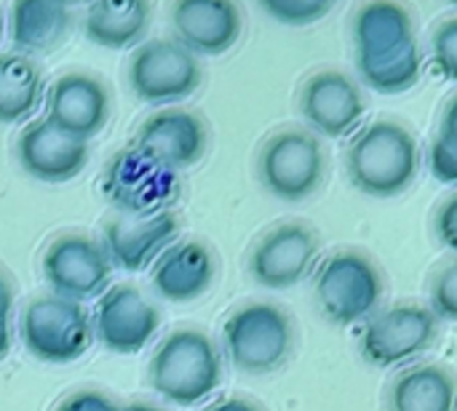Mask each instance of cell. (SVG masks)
Returning a JSON list of instances; mask_svg holds the SVG:
<instances>
[{
  "label": "cell",
  "instance_id": "cell-20",
  "mask_svg": "<svg viewBox=\"0 0 457 411\" xmlns=\"http://www.w3.org/2000/svg\"><path fill=\"white\" fill-rule=\"evenodd\" d=\"M217 257L204 241H177L150 270V284L166 302H195L217 281Z\"/></svg>",
  "mask_w": 457,
  "mask_h": 411
},
{
  "label": "cell",
  "instance_id": "cell-7",
  "mask_svg": "<svg viewBox=\"0 0 457 411\" xmlns=\"http://www.w3.org/2000/svg\"><path fill=\"white\" fill-rule=\"evenodd\" d=\"M19 334L27 353L43 364L80 361L94 345V326L86 308L54 294L27 302L19 318Z\"/></svg>",
  "mask_w": 457,
  "mask_h": 411
},
{
  "label": "cell",
  "instance_id": "cell-36",
  "mask_svg": "<svg viewBox=\"0 0 457 411\" xmlns=\"http://www.w3.org/2000/svg\"><path fill=\"white\" fill-rule=\"evenodd\" d=\"M0 29H3V16H0Z\"/></svg>",
  "mask_w": 457,
  "mask_h": 411
},
{
  "label": "cell",
  "instance_id": "cell-13",
  "mask_svg": "<svg viewBox=\"0 0 457 411\" xmlns=\"http://www.w3.org/2000/svg\"><path fill=\"white\" fill-rule=\"evenodd\" d=\"M91 326L94 340H99L102 348L115 356H134L158 334L161 313L137 286L118 284L96 300Z\"/></svg>",
  "mask_w": 457,
  "mask_h": 411
},
{
  "label": "cell",
  "instance_id": "cell-18",
  "mask_svg": "<svg viewBox=\"0 0 457 411\" xmlns=\"http://www.w3.org/2000/svg\"><path fill=\"white\" fill-rule=\"evenodd\" d=\"M88 158H91L88 142L67 136L46 118L27 123L16 139L19 166L32 179L46 185H64L75 179L86 169Z\"/></svg>",
  "mask_w": 457,
  "mask_h": 411
},
{
  "label": "cell",
  "instance_id": "cell-17",
  "mask_svg": "<svg viewBox=\"0 0 457 411\" xmlns=\"http://www.w3.org/2000/svg\"><path fill=\"white\" fill-rule=\"evenodd\" d=\"M182 222L177 211L131 219L115 217L102 227V249L112 267L126 273H142L158 262V257L179 241Z\"/></svg>",
  "mask_w": 457,
  "mask_h": 411
},
{
  "label": "cell",
  "instance_id": "cell-35",
  "mask_svg": "<svg viewBox=\"0 0 457 411\" xmlns=\"http://www.w3.org/2000/svg\"><path fill=\"white\" fill-rule=\"evenodd\" d=\"M120 411H163V409H161V407H155V404H145V401H131V404L120 407Z\"/></svg>",
  "mask_w": 457,
  "mask_h": 411
},
{
  "label": "cell",
  "instance_id": "cell-24",
  "mask_svg": "<svg viewBox=\"0 0 457 411\" xmlns=\"http://www.w3.org/2000/svg\"><path fill=\"white\" fill-rule=\"evenodd\" d=\"M43 99V72L21 51L0 53V123L27 120Z\"/></svg>",
  "mask_w": 457,
  "mask_h": 411
},
{
  "label": "cell",
  "instance_id": "cell-10",
  "mask_svg": "<svg viewBox=\"0 0 457 411\" xmlns=\"http://www.w3.org/2000/svg\"><path fill=\"white\" fill-rule=\"evenodd\" d=\"M321 238L313 225L292 219L270 227L249 251V275L268 292L303 284L319 265Z\"/></svg>",
  "mask_w": 457,
  "mask_h": 411
},
{
  "label": "cell",
  "instance_id": "cell-1",
  "mask_svg": "<svg viewBox=\"0 0 457 411\" xmlns=\"http://www.w3.org/2000/svg\"><path fill=\"white\" fill-rule=\"evenodd\" d=\"M353 51L361 80L378 94H404L423 78L415 21L399 3H367L356 11Z\"/></svg>",
  "mask_w": 457,
  "mask_h": 411
},
{
  "label": "cell",
  "instance_id": "cell-22",
  "mask_svg": "<svg viewBox=\"0 0 457 411\" xmlns=\"http://www.w3.org/2000/svg\"><path fill=\"white\" fill-rule=\"evenodd\" d=\"M72 11L59 0H19L8 13V32L21 53H48L67 43Z\"/></svg>",
  "mask_w": 457,
  "mask_h": 411
},
{
  "label": "cell",
  "instance_id": "cell-14",
  "mask_svg": "<svg viewBox=\"0 0 457 411\" xmlns=\"http://www.w3.org/2000/svg\"><path fill=\"white\" fill-rule=\"evenodd\" d=\"M46 120L72 139L91 142L112 115L107 83L91 72H64L46 88Z\"/></svg>",
  "mask_w": 457,
  "mask_h": 411
},
{
  "label": "cell",
  "instance_id": "cell-33",
  "mask_svg": "<svg viewBox=\"0 0 457 411\" xmlns=\"http://www.w3.org/2000/svg\"><path fill=\"white\" fill-rule=\"evenodd\" d=\"M13 313V284L0 267V318H11Z\"/></svg>",
  "mask_w": 457,
  "mask_h": 411
},
{
  "label": "cell",
  "instance_id": "cell-9",
  "mask_svg": "<svg viewBox=\"0 0 457 411\" xmlns=\"http://www.w3.org/2000/svg\"><path fill=\"white\" fill-rule=\"evenodd\" d=\"M102 193L120 217L145 219L174 211L182 187L174 171L153 163L139 150L126 147L107 163L102 174Z\"/></svg>",
  "mask_w": 457,
  "mask_h": 411
},
{
  "label": "cell",
  "instance_id": "cell-28",
  "mask_svg": "<svg viewBox=\"0 0 457 411\" xmlns=\"http://www.w3.org/2000/svg\"><path fill=\"white\" fill-rule=\"evenodd\" d=\"M428 169L434 174V179H439L442 185H457V144L445 139V136H434L431 147H428Z\"/></svg>",
  "mask_w": 457,
  "mask_h": 411
},
{
  "label": "cell",
  "instance_id": "cell-12",
  "mask_svg": "<svg viewBox=\"0 0 457 411\" xmlns=\"http://www.w3.org/2000/svg\"><path fill=\"white\" fill-rule=\"evenodd\" d=\"M439 340V318L431 308L404 302L375 316L359 342L367 364L378 369L404 366L412 358L428 353Z\"/></svg>",
  "mask_w": 457,
  "mask_h": 411
},
{
  "label": "cell",
  "instance_id": "cell-4",
  "mask_svg": "<svg viewBox=\"0 0 457 411\" xmlns=\"http://www.w3.org/2000/svg\"><path fill=\"white\" fill-rule=\"evenodd\" d=\"M313 297L329 324L356 326L380 310L386 278L380 265L367 251L337 249L316 267Z\"/></svg>",
  "mask_w": 457,
  "mask_h": 411
},
{
  "label": "cell",
  "instance_id": "cell-26",
  "mask_svg": "<svg viewBox=\"0 0 457 411\" xmlns=\"http://www.w3.org/2000/svg\"><path fill=\"white\" fill-rule=\"evenodd\" d=\"M431 59L436 72L457 83V13L442 19L431 32Z\"/></svg>",
  "mask_w": 457,
  "mask_h": 411
},
{
  "label": "cell",
  "instance_id": "cell-25",
  "mask_svg": "<svg viewBox=\"0 0 457 411\" xmlns=\"http://www.w3.org/2000/svg\"><path fill=\"white\" fill-rule=\"evenodd\" d=\"M335 5L329 0H265L262 11L289 27H305L321 21Z\"/></svg>",
  "mask_w": 457,
  "mask_h": 411
},
{
  "label": "cell",
  "instance_id": "cell-15",
  "mask_svg": "<svg viewBox=\"0 0 457 411\" xmlns=\"http://www.w3.org/2000/svg\"><path fill=\"white\" fill-rule=\"evenodd\" d=\"M300 115L316 136L340 139L361 128L367 99L343 70H319L300 88Z\"/></svg>",
  "mask_w": 457,
  "mask_h": 411
},
{
  "label": "cell",
  "instance_id": "cell-6",
  "mask_svg": "<svg viewBox=\"0 0 457 411\" xmlns=\"http://www.w3.org/2000/svg\"><path fill=\"white\" fill-rule=\"evenodd\" d=\"M327 171V152L321 139L308 128H281L265 139L257 155V177L262 187L287 203L311 198Z\"/></svg>",
  "mask_w": 457,
  "mask_h": 411
},
{
  "label": "cell",
  "instance_id": "cell-30",
  "mask_svg": "<svg viewBox=\"0 0 457 411\" xmlns=\"http://www.w3.org/2000/svg\"><path fill=\"white\" fill-rule=\"evenodd\" d=\"M56 411H120V407L102 390H78L67 396Z\"/></svg>",
  "mask_w": 457,
  "mask_h": 411
},
{
  "label": "cell",
  "instance_id": "cell-23",
  "mask_svg": "<svg viewBox=\"0 0 457 411\" xmlns=\"http://www.w3.org/2000/svg\"><path fill=\"white\" fill-rule=\"evenodd\" d=\"M388 411H457V377L442 364H418L396 374Z\"/></svg>",
  "mask_w": 457,
  "mask_h": 411
},
{
  "label": "cell",
  "instance_id": "cell-8",
  "mask_svg": "<svg viewBox=\"0 0 457 411\" xmlns=\"http://www.w3.org/2000/svg\"><path fill=\"white\" fill-rule=\"evenodd\" d=\"M204 80L195 53L174 37L145 40L129 59V86L150 107H174L190 99Z\"/></svg>",
  "mask_w": 457,
  "mask_h": 411
},
{
  "label": "cell",
  "instance_id": "cell-2",
  "mask_svg": "<svg viewBox=\"0 0 457 411\" xmlns=\"http://www.w3.org/2000/svg\"><path fill=\"white\" fill-rule=\"evenodd\" d=\"M423 166L418 136L399 118H375L364 123L348 150L345 171L351 185L370 198H396L407 193Z\"/></svg>",
  "mask_w": 457,
  "mask_h": 411
},
{
  "label": "cell",
  "instance_id": "cell-31",
  "mask_svg": "<svg viewBox=\"0 0 457 411\" xmlns=\"http://www.w3.org/2000/svg\"><path fill=\"white\" fill-rule=\"evenodd\" d=\"M439 136L450 139L457 144V94L450 96V102L442 110V120H439Z\"/></svg>",
  "mask_w": 457,
  "mask_h": 411
},
{
  "label": "cell",
  "instance_id": "cell-19",
  "mask_svg": "<svg viewBox=\"0 0 457 411\" xmlns=\"http://www.w3.org/2000/svg\"><path fill=\"white\" fill-rule=\"evenodd\" d=\"M174 40L195 56L230 51L244 32V13L230 0H179L169 13Z\"/></svg>",
  "mask_w": 457,
  "mask_h": 411
},
{
  "label": "cell",
  "instance_id": "cell-29",
  "mask_svg": "<svg viewBox=\"0 0 457 411\" xmlns=\"http://www.w3.org/2000/svg\"><path fill=\"white\" fill-rule=\"evenodd\" d=\"M434 230L439 235V241L445 243V249H450L453 254H457V193L450 195L434 217Z\"/></svg>",
  "mask_w": 457,
  "mask_h": 411
},
{
  "label": "cell",
  "instance_id": "cell-16",
  "mask_svg": "<svg viewBox=\"0 0 457 411\" xmlns=\"http://www.w3.org/2000/svg\"><path fill=\"white\" fill-rule=\"evenodd\" d=\"M131 147L153 163L179 174L182 169L195 166L206 155L209 126L193 110L163 107L137 128Z\"/></svg>",
  "mask_w": 457,
  "mask_h": 411
},
{
  "label": "cell",
  "instance_id": "cell-34",
  "mask_svg": "<svg viewBox=\"0 0 457 411\" xmlns=\"http://www.w3.org/2000/svg\"><path fill=\"white\" fill-rule=\"evenodd\" d=\"M11 353V318H0V364Z\"/></svg>",
  "mask_w": 457,
  "mask_h": 411
},
{
  "label": "cell",
  "instance_id": "cell-11",
  "mask_svg": "<svg viewBox=\"0 0 457 411\" xmlns=\"http://www.w3.org/2000/svg\"><path fill=\"white\" fill-rule=\"evenodd\" d=\"M40 270L54 297L83 305L88 300H99L110 289L115 267L99 241L67 233L48 243Z\"/></svg>",
  "mask_w": 457,
  "mask_h": 411
},
{
  "label": "cell",
  "instance_id": "cell-3",
  "mask_svg": "<svg viewBox=\"0 0 457 411\" xmlns=\"http://www.w3.org/2000/svg\"><path fill=\"white\" fill-rule=\"evenodd\" d=\"M147 385L174 407H195L222 385V350L201 329H177L153 350Z\"/></svg>",
  "mask_w": 457,
  "mask_h": 411
},
{
  "label": "cell",
  "instance_id": "cell-32",
  "mask_svg": "<svg viewBox=\"0 0 457 411\" xmlns=\"http://www.w3.org/2000/svg\"><path fill=\"white\" fill-rule=\"evenodd\" d=\"M206 411H265L257 401L246 399V396H230V399H222L217 401L214 407H209Z\"/></svg>",
  "mask_w": 457,
  "mask_h": 411
},
{
  "label": "cell",
  "instance_id": "cell-5",
  "mask_svg": "<svg viewBox=\"0 0 457 411\" xmlns=\"http://www.w3.org/2000/svg\"><path fill=\"white\" fill-rule=\"evenodd\" d=\"M222 350L244 374H270L295 350V321L273 302H249L233 310L222 326Z\"/></svg>",
  "mask_w": 457,
  "mask_h": 411
},
{
  "label": "cell",
  "instance_id": "cell-21",
  "mask_svg": "<svg viewBox=\"0 0 457 411\" xmlns=\"http://www.w3.org/2000/svg\"><path fill=\"white\" fill-rule=\"evenodd\" d=\"M153 24V5L145 0H96L86 8V37L110 51L139 48Z\"/></svg>",
  "mask_w": 457,
  "mask_h": 411
},
{
  "label": "cell",
  "instance_id": "cell-27",
  "mask_svg": "<svg viewBox=\"0 0 457 411\" xmlns=\"http://www.w3.org/2000/svg\"><path fill=\"white\" fill-rule=\"evenodd\" d=\"M431 313L439 321L457 324V259L445 265L431 281Z\"/></svg>",
  "mask_w": 457,
  "mask_h": 411
}]
</instances>
